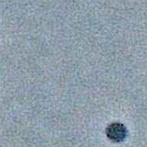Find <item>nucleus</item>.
<instances>
[{"label":"nucleus","instance_id":"obj_1","mask_svg":"<svg viewBox=\"0 0 147 147\" xmlns=\"http://www.w3.org/2000/svg\"><path fill=\"white\" fill-rule=\"evenodd\" d=\"M106 131L108 138L116 143L123 141L127 135L126 127L119 122L111 123L107 127Z\"/></svg>","mask_w":147,"mask_h":147}]
</instances>
